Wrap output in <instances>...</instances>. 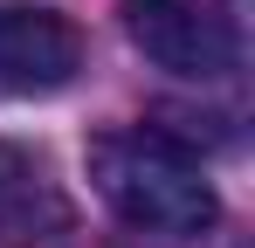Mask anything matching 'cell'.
<instances>
[{
    "label": "cell",
    "mask_w": 255,
    "mask_h": 248,
    "mask_svg": "<svg viewBox=\"0 0 255 248\" xmlns=\"http://www.w3.org/2000/svg\"><path fill=\"white\" fill-rule=\"evenodd\" d=\"M83 69V28L55 7H0V90L14 97H48Z\"/></svg>",
    "instance_id": "3957f363"
},
{
    "label": "cell",
    "mask_w": 255,
    "mask_h": 248,
    "mask_svg": "<svg viewBox=\"0 0 255 248\" xmlns=\"http://www.w3.org/2000/svg\"><path fill=\"white\" fill-rule=\"evenodd\" d=\"M90 186L104 193V207L145 228V235H207L221 221V200H214L207 172H200V152L186 138H172L166 124H125V131H104L90 145Z\"/></svg>",
    "instance_id": "6da1fadb"
},
{
    "label": "cell",
    "mask_w": 255,
    "mask_h": 248,
    "mask_svg": "<svg viewBox=\"0 0 255 248\" xmlns=\"http://www.w3.org/2000/svg\"><path fill=\"white\" fill-rule=\"evenodd\" d=\"M125 35L166 76L221 83L242 69V14L228 0H125Z\"/></svg>",
    "instance_id": "7a4b0ae2"
},
{
    "label": "cell",
    "mask_w": 255,
    "mask_h": 248,
    "mask_svg": "<svg viewBox=\"0 0 255 248\" xmlns=\"http://www.w3.org/2000/svg\"><path fill=\"white\" fill-rule=\"evenodd\" d=\"M62 228H69V200H62L48 159L0 138V242L21 248V242H48Z\"/></svg>",
    "instance_id": "277c9868"
}]
</instances>
